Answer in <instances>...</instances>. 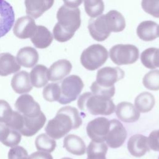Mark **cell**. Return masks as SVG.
Instances as JSON below:
<instances>
[{
	"label": "cell",
	"mask_w": 159,
	"mask_h": 159,
	"mask_svg": "<svg viewBox=\"0 0 159 159\" xmlns=\"http://www.w3.org/2000/svg\"><path fill=\"white\" fill-rule=\"evenodd\" d=\"M117 117L124 122H134L140 117V112L135 106L129 102L119 103L115 109Z\"/></svg>",
	"instance_id": "cell-14"
},
{
	"label": "cell",
	"mask_w": 159,
	"mask_h": 159,
	"mask_svg": "<svg viewBox=\"0 0 159 159\" xmlns=\"http://www.w3.org/2000/svg\"><path fill=\"white\" fill-rule=\"evenodd\" d=\"M53 3V0H27L25 1V11L29 16L37 19L49 9Z\"/></svg>",
	"instance_id": "cell-18"
},
{
	"label": "cell",
	"mask_w": 159,
	"mask_h": 159,
	"mask_svg": "<svg viewBox=\"0 0 159 159\" xmlns=\"http://www.w3.org/2000/svg\"><path fill=\"white\" fill-rule=\"evenodd\" d=\"M20 69V65L14 55L9 53H0V76H7L16 73Z\"/></svg>",
	"instance_id": "cell-22"
},
{
	"label": "cell",
	"mask_w": 159,
	"mask_h": 159,
	"mask_svg": "<svg viewBox=\"0 0 159 159\" xmlns=\"http://www.w3.org/2000/svg\"><path fill=\"white\" fill-rule=\"evenodd\" d=\"M60 86L58 83H49L43 89V97L49 102L58 101L60 98Z\"/></svg>",
	"instance_id": "cell-31"
},
{
	"label": "cell",
	"mask_w": 159,
	"mask_h": 159,
	"mask_svg": "<svg viewBox=\"0 0 159 159\" xmlns=\"http://www.w3.org/2000/svg\"><path fill=\"white\" fill-rule=\"evenodd\" d=\"M23 116L17 111H13L10 119L5 124L11 129L18 131L19 132L23 127Z\"/></svg>",
	"instance_id": "cell-34"
},
{
	"label": "cell",
	"mask_w": 159,
	"mask_h": 159,
	"mask_svg": "<svg viewBox=\"0 0 159 159\" xmlns=\"http://www.w3.org/2000/svg\"><path fill=\"white\" fill-rule=\"evenodd\" d=\"M14 20L15 13L12 6L6 1L0 0V38L9 32Z\"/></svg>",
	"instance_id": "cell-13"
},
{
	"label": "cell",
	"mask_w": 159,
	"mask_h": 159,
	"mask_svg": "<svg viewBox=\"0 0 159 159\" xmlns=\"http://www.w3.org/2000/svg\"><path fill=\"white\" fill-rule=\"evenodd\" d=\"M84 6L86 13L94 19L101 16L104 9L102 1L100 0H87L84 1Z\"/></svg>",
	"instance_id": "cell-30"
},
{
	"label": "cell",
	"mask_w": 159,
	"mask_h": 159,
	"mask_svg": "<svg viewBox=\"0 0 159 159\" xmlns=\"http://www.w3.org/2000/svg\"><path fill=\"white\" fill-rule=\"evenodd\" d=\"M48 68L43 65H37L31 70L29 76L32 86L42 88L48 81Z\"/></svg>",
	"instance_id": "cell-25"
},
{
	"label": "cell",
	"mask_w": 159,
	"mask_h": 159,
	"mask_svg": "<svg viewBox=\"0 0 159 159\" xmlns=\"http://www.w3.org/2000/svg\"><path fill=\"white\" fill-rule=\"evenodd\" d=\"M37 26L32 17L29 16H22L16 20L13 32L17 37L21 39L31 38L35 32Z\"/></svg>",
	"instance_id": "cell-12"
},
{
	"label": "cell",
	"mask_w": 159,
	"mask_h": 159,
	"mask_svg": "<svg viewBox=\"0 0 159 159\" xmlns=\"http://www.w3.org/2000/svg\"><path fill=\"white\" fill-rule=\"evenodd\" d=\"M140 60L147 68L155 69L159 67V48L152 47L145 49L141 54Z\"/></svg>",
	"instance_id": "cell-27"
},
{
	"label": "cell",
	"mask_w": 159,
	"mask_h": 159,
	"mask_svg": "<svg viewBox=\"0 0 159 159\" xmlns=\"http://www.w3.org/2000/svg\"><path fill=\"white\" fill-rule=\"evenodd\" d=\"M142 83L148 89L159 90V70H153L148 72L144 76Z\"/></svg>",
	"instance_id": "cell-32"
},
{
	"label": "cell",
	"mask_w": 159,
	"mask_h": 159,
	"mask_svg": "<svg viewBox=\"0 0 159 159\" xmlns=\"http://www.w3.org/2000/svg\"><path fill=\"white\" fill-rule=\"evenodd\" d=\"M11 84L13 90L18 94H25L32 89L29 74L25 71L16 73L12 78Z\"/></svg>",
	"instance_id": "cell-19"
},
{
	"label": "cell",
	"mask_w": 159,
	"mask_h": 159,
	"mask_svg": "<svg viewBox=\"0 0 159 159\" xmlns=\"http://www.w3.org/2000/svg\"><path fill=\"white\" fill-rule=\"evenodd\" d=\"M110 127L109 120L105 117H98L90 121L86 127V132L93 142H104Z\"/></svg>",
	"instance_id": "cell-9"
},
{
	"label": "cell",
	"mask_w": 159,
	"mask_h": 159,
	"mask_svg": "<svg viewBox=\"0 0 159 159\" xmlns=\"http://www.w3.org/2000/svg\"><path fill=\"white\" fill-rule=\"evenodd\" d=\"M26 159H29V157H28V158H26Z\"/></svg>",
	"instance_id": "cell-45"
},
{
	"label": "cell",
	"mask_w": 159,
	"mask_h": 159,
	"mask_svg": "<svg viewBox=\"0 0 159 159\" xmlns=\"http://www.w3.org/2000/svg\"><path fill=\"white\" fill-rule=\"evenodd\" d=\"M107 145L104 142L91 141L87 147V159H106Z\"/></svg>",
	"instance_id": "cell-28"
},
{
	"label": "cell",
	"mask_w": 159,
	"mask_h": 159,
	"mask_svg": "<svg viewBox=\"0 0 159 159\" xmlns=\"http://www.w3.org/2000/svg\"><path fill=\"white\" fill-rule=\"evenodd\" d=\"M61 159H72V158H67V157H65V158H63Z\"/></svg>",
	"instance_id": "cell-43"
},
{
	"label": "cell",
	"mask_w": 159,
	"mask_h": 159,
	"mask_svg": "<svg viewBox=\"0 0 159 159\" xmlns=\"http://www.w3.org/2000/svg\"><path fill=\"white\" fill-rule=\"evenodd\" d=\"M15 107L18 112L27 117H36L42 112L40 106L30 94H22L16 100Z\"/></svg>",
	"instance_id": "cell-10"
},
{
	"label": "cell",
	"mask_w": 159,
	"mask_h": 159,
	"mask_svg": "<svg viewBox=\"0 0 159 159\" xmlns=\"http://www.w3.org/2000/svg\"><path fill=\"white\" fill-rule=\"evenodd\" d=\"M139 55L137 47L131 44H117L109 50V57L116 65H129L135 63Z\"/></svg>",
	"instance_id": "cell-7"
},
{
	"label": "cell",
	"mask_w": 159,
	"mask_h": 159,
	"mask_svg": "<svg viewBox=\"0 0 159 159\" xmlns=\"http://www.w3.org/2000/svg\"><path fill=\"white\" fill-rule=\"evenodd\" d=\"M141 4L145 12L159 18V0H143Z\"/></svg>",
	"instance_id": "cell-33"
},
{
	"label": "cell",
	"mask_w": 159,
	"mask_h": 159,
	"mask_svg": "<svg viewBox=\"0 0 159 159\" xmlns=\"http://www.w3.org/2000/svg\"><path fill=\"white\" fill-rule=\"evenodd\" d=\"M125 27V20L124 16L116 10H111L96 18H91L88 25L91 36L99 42L105 40L112 32L122 31Z\"/></svg>",
	"instance_id": "cell-2"
},
{
	"label": "cell",
	"mask_w": 159,
	"mask_h": 159,
	"mask_svg": "<svg viewBox=\"0 0 159 159\" xmlns=\"http://www.w3.org/2000/svg\"><path fill=\"white\" fill-rule=\"evenodd\" d=\"M149 148L154 151H159V130L152 131L148 138Z\"/></svg>",
	"instance_id": "cell-39"
},
{
	"label": "cell",
	"mask_w": 159,
	"mask_h": 159,
	"mask_svg": "<svg viewBox=\"0 0 159 159\" xmlns=\"http://www.w3.org/2000/svg\"><path fill=\"white\" fill-rule=\"evenodd\" d=\"M127 148L132 155L140 157L149 150L148 138L141 134L134 135L128 141Z\"/></svg>",
	"instance_id": "cell-16"
},
{
	"label": "cell",
	"mask_w": 159,
	"mask_h": 159,
	"mask_svg": "<svg viewBox=\"0 0 159 159\" xmlns=\"http://www.w3.org/2000/svg\"><path fill=\"white\" fill-rule=\"evenodd\" d=\"M28 157L27 150L20 146L12 147L8 153L9 159H26Z\"/></svg>",
	"instance_id": "cell-38"
},
{
	"label": "cell",
	"mask_w": 159,
	"mask_h": 159,
	"mask_svg": "<svg viewBox=\"0 0 159 159\" xmlns=\"http://www.w3.org/2000/svg\"><path fill=\"white\" fill-rule=\"evenodd\" d=\"M63 147L68 152L76 155H83L86 150L85 143L82 139L74 134H70L65 137Z\"/></svg>",
	"instance_id": "cell-24"
},
{
	"label": "cell",
	"mask_w": 159,
	"mask_h": 159,
	"mask_svg": "<svg viewBox=\"0 0 159 159\" xmlns=\"http://www.w3.org/2000/svg\"><path fill=\"white\" fill-rule=\"evenodd\" d=\"M29 159H53V157L49 153L38 151L29 156Z\"/></svg>",
	"instance_id": "cell-40"
},
{
	"label": "cell",
	"mask_w": 159,
	"mask_h": 159,
	"mask_svg": "<svg viewBox=\"0 0 159 159\" xmlns=\"http://www.w3.org/2000/svg\"><path fill=\"white\" fill-rule=\"evenodd\" d=\"M90 89L91 90V93L94 94L101 95L108 97L111 98L114 96L115 94V86H112L109 88H102L97 84V83L94 81L91 86H90Z\"/></svg>",
	"instance_id": "cell-36"
},
{
	"label": "cell",
	"mask_w": 159,
	"mask_h": 159,
	"mask_svg": "<svg viewBox=\"0 0 159 159\" xmlns=\"http://www.w3.org/2000/svg\"><path fill=\"white\" fill-rule=\"evenodd\" d=\"M11 129L4 123L0 122V141L3 142L9 134Z\"/></svg>",
	"instance_id": "cell-41"
},
{
	"label": "cell",
	"mask_w": 159,
	"mask_h": 159,
	"mask_svg": "<svg viewBox=\"0 0 159 159\" xmlns=\"http://www.w3.org/2000/svg\"><path fill=\"white\" fill-rule=\"evenodd\" d=\"M64 5L70 7H78L81 3H82V1H64Z\"/></svg>",
	"instance_id": "cell-42"
},
{
	"label": "cell",
	"mask_w": 159,
	"mask_h": 159,
	"mask_svg": "<svg viewBox=\"0 0 159 159\" xmlns=\"http://www.w3.org/2000/svg\"><path fill=\"white\" fill-rule=\"evenodd\" d=\"M158 37H159V25H158Z\"/></svg>",
	"instance_id": "cell-44"
},
{
	"label": "cell",
	"mask_w": 159,
	"mask_h": 159,
	"mask_svg": "<svg viewBox=\"0 0 159 159\" xmlns=\"http://www.w3.org/2000/svg\"><path fill=\"white\" fill-rule=\"evenodd\" d=\"M78 106L81 111L94 116L110 115L116 109L111 98L91 92L84 93L79 97Z\"/></svg>",
	"instance_id": "cell-3"
},
{
	"label": "cell",
	"mask_w": 159,
	"mask_h": 159,
	"mask_svg": "<svg viewBox=\"0 0 159 159\" xmlns=\"http://www.w3.org/2000/svg\"><path fill=\"white\" fill-rule=\"evenodd\" d=\"M16 58L20 66L32 68L38 62L39 57L37 51L34 48L25 47L18 51Z\"/></svg>",
	"instance_id": "cell-20"
},
{
	"label": "cell",
	"mask_w": 159,
	"mask_h": 159,
	"mask_svg": "<svg viewBox=\"0 0 159 159\" xmlns=\"http://www.w3.org/2000/svg\"><path fill=\"white\" fill-rule=\"evenodd\" d=\"M110 127L106 141L107 145L113 148L120 147L127 137V131L120 122L116 119L109 120Z\"/></svg>",
	"instance_id": "cell-11"
},
{
	"label": "cell",
	"mask_w": 159,
	"mask_h": 159,
	"mask_svg": "<svg viewBox=\"0 0 159 159\" xmlns=\"http://www.w3.org/2000/svg\"><path fill=\"white\" fill-rule=\"evenodd\" d=\"M72 65L66 59L59 60L54 62L48 70V80L57 81L63 79L71 71Z\"/></svg>",
	"instance_id": "cell-15"
},
{
	"label": "cell",
	"mask_w": 159,
	"mask_h": 159,
	"mask_svg": "<svg viewBox=\"0 0 159 159\" xmlns=\"http://www.w3.org/2000/svg\"><path fill=\"white\" fill-rule=\"evenodd\" d=\"M83 87L84 83L80 76L75 75L68 76L61 83V94L58 102L66 104L75 101Z\"/></svg>",
	"instance_id": "cell-6"
},
{
	"label": "cell",
	"mask_w": 159,
	"mask_h": 159,
	"mask_svg": "<svg viewBox=\"0 0 159 159\" xmlns=\"http://www.w3.org/2000/svg\"><path fill=\"white\" fill-rule=\"evenodd\" d=\"M35 144L39 151L50 153L56 147V142L45 134H41L35 139Z\"/></svg>",
	"instance_id": "cell-29"
},
{
	"label": "cell",
	"mask_w": 159,
	"mask_h": 159,
	"mask_svg": "<svg viewBox=\"0 0 159 159\" xmlns=\"http://www.w3.org/2000/svg\"><path fill=\"white\" fill-rule=\"evenodd\" d=\"M124 75V71L119 67H104L98 71L95 82L102 88H109L122 79Z\"/></svg>",
	"instance_id": "cell-8"
},
{
	"label": "cell",
	"mask_w": 159,
	"mask_h": 159,
	"mask_svg": "<svg viewBox=\"0 0 159 159\" xmlns=\"http://www.w3.org/2000/svg\"><path fill=\"white\" fill-rule=\"evenodd\" d=\"M23 117V127L19 133L26 137H30L35 134L43 127L46 122V117L43 112L36 117L31 118L25 116Z\"/></svg>",
	"instance_id": "cell-17"
},
{
	"label": "cell",
	"mask_w": 159,
	"mask_h": 159,
	"mask_svg": "<svg viewBox=\"0 0 159 159\" xmlns=\"http://www.w3.org/2000/svg\"><path fill=\"white\" fill-rule=\"evenodd\" d=\"M135 107L141 112L145 113L150 111L155 103L154 96L148 92H143L135 99Z\"/></svg>",
	"instance_id": "cell-26"
},
{
	"label": "cell",
	"mask_w": 159,
	"mask_h": 159,
	"mask_svg": "<svg viewBox=\"0 0 159 159\" xmlns=\"http://www.w3.org/2000/svg\"><path fill=\"white\" fill-rule=\"evenodd\" d=\"M13 111L9 103L3 99H0V122L6 124L10 119Z\"/></svg>",
	"instance_id": "cell-35"
},
{
	"label": "cell",
	"mask_w": 159,
	"mask_h": 159,
	"mask_svg": "<svg viewBox=\"0 0 159 159\" xmlns=\"http://www.w3.org/2000/svg\"><path fill=\"white\" fill-rule=\"evenodd\" d=\"M108 52L100 44H93L84 49L80 57L83 67L88 70H95L101 66L107 60Z\"/></svg>",
	"instance_id": "cell-5"
},
{
	"label": "cell",
	"mask_w": 159,
	"mask_h": 159,
	"mask_svg": "<svg viewBox=\"0 0 159 159\" xmlns=\"http://www.w3.org/2000/svg\"><path fill=\"white\" fill-rule=\"evenodd\" d=\"M137 34L143 41H152L158 37V25L152 20L143 21L137 28Z\"/></svg>",
	"instance_id": "cell-21"
},
{
	"label": "cell",
	"mask_w": 159,
	"mask_h": 159,
	"mask_svg": "<svg viewBox=\"0 0 159 159\" xmlns=\"http://www.w3.org/2000/svg\"><path fill=\"white\" fill-rule=\"evenodd\" d=\"M80 10L78 7H70L65 5L61 6L57 13L58 26L73 36L75 32L79 29L81 25Z\"/></svg>",
	"instance_id": "cell-4"
},
{
	"label": "cell",
	"mask_w": 159,
	"mask_h": 159,
	"mask_svg": "<svg viewBox=\"0 0 159 159\" xmlns=\"http://www.w3.org/2000/svg\"><path fill=\"white\" fill-rule=\"evenodd\" d=\"M81 124L78 111L74 107L67 106L58 111L55 117L48 122L45 130L52 139H59L71 129L78 128Z\"/></svg>",
	"instance_id": "cell-1"
},
{
	"label": "cell",
	"mask_w": 159,
	"mask_h": 159,
	"mask_svg": "<svg viewBox=\"0 0 159 159\" xmlns=\"http://www.w3.org/2000/svg\"><path fill=\"white\" fill-rule=\"evenodd\" d=\"M30 39L35 47L45 48L52 42L53 35L45 26L37 25L35 32Z\"/></svg>",
	"instance_id": "cell-23"
},
{
	"label": "cell",
	"mask_w": 159,
	"mask_h": 159,
	"mask_svg": "<svg viewBox=\"0 0 159 159\" xmlns=\"http://www.w3.org/2000/svg\"><path fill=\"white\" fill-rule=\"evenodd\" d=\"M158 159H159V158H158Z\"/></svg>",
	"instance_id": "cell-46"
},
{
	"label": "cell",
	"mask_w": 159,
	"mask_h": 159,
	"mask_svg": "<svg viewBox=\"0 0 159 159\" xmlns=\"http://www.w3.org/2000/svg\"><path fill=\"white\" fill-rule=\"evenodd\" d=\"M21 140V134L16 130L11 129L5 140L2 142L7 147H14L17 145Z\"/></svg>",
	"instance_id": "cell-37"
}]
</instances>
